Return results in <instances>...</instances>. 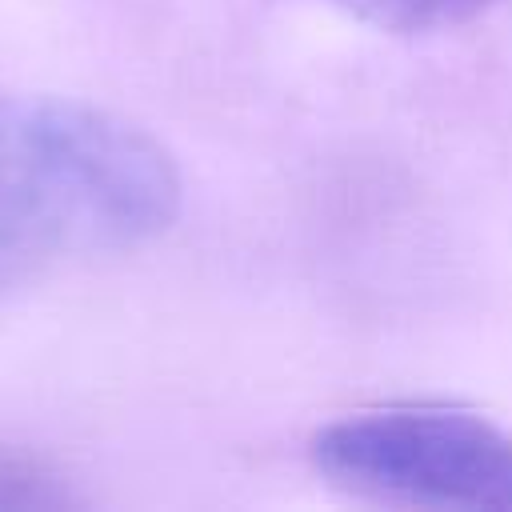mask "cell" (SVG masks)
Listing matches in <instances>:
<instances>
[{
  "label": "cell",
  "mask_w": 512,
  "mask_h": 512,
  "mask_svg": "<svg viewBox=\"0 0 512 512\" xmlns=\"http://www.w3.org/2000/svg\"><path fill=\"white\" fill-rule=\"evenodd\" d=\"M344 4L388 28H440L468 20L488 0H344Z\"/></svg>",
  "instance_id": "obj_4"
},
{
  "label": "cell",
  "mask_w": 512,
  "mask_h": 512,
  "mask_svg": "<svg viewBox=\"0 0 512 512\" xmlns=\"http://www.w3.org/2000/svg\"><path fill=\"white\" fill-rule=\"evenodd\" d=\"M180 212L172 156L116 112L0 92V296L56 264L128 252Z\"/></svg>",
  "instance_id": "obj_1"
},
{
  "label": "cell",
  "mask_w": 512,
  "mask_h": 512,
  "mask_svg": "<svg viewBox=\"0 0 512 512\" xmlns=\"http://www.w3.org/2000/svg\"><path fill=\"white\" fill-rule=\"evenodd\" d=\"M68 484L32 456H0V512H48L72 508Z\"/></svg>",
  "instance_id": "obj_3"
},
{
  "label": "cell",
  "mask_w": 512,
  "mask_h": 512,
  "mask_svg": "<svg viewBox=\"0 0 512 512\" xmlns=\"http://www.w3.org/2000/svg\"><path fill=\"white\" fill-rule=\"evenodd\" d=\"M324 476L352 492L512 508V436L492 420L444 404H388L332 420L312 440Z\"/></svg>",
  "instance_id": "obj_2"
}]
</instances>
